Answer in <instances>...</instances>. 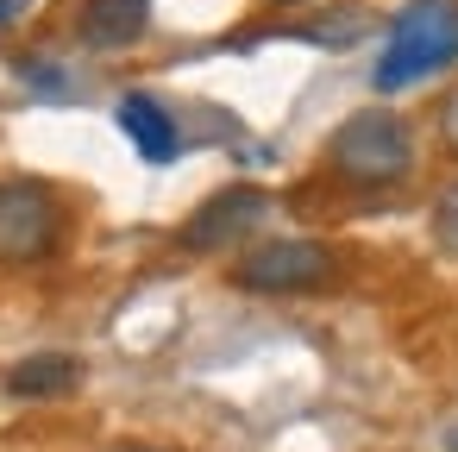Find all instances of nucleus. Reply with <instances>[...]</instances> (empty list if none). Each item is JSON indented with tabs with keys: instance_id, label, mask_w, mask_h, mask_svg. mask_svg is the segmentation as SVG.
Listing matches in <instances>:
<instances>
[{
	"instance_id": "f257e3e1",
	"label": "nucleus",
	"mask_w": 458,
	"mask_h": 452,
	"mask_svg": "<svg viewBox=\"0 0 458 452\" xmlns=\"http://www.w3.org/2000/svg\"><path fill=\"white\" fill-rule=\"evenodd\" d=\"M452 64H458V0H408L389 26V38H383V51H377L370 89L402 95L408 82L439 76Z\"/></svg>"
},
{
	"instance_id": "f03ea898",
	"label": "nucleus",
	"mask_w": 458,
	"mask_h": 452,
	"mask_svg": "<svg viewBox=\"0 0 458 452\" xmlns=\"http://www.w3.org/2000/svg\"><path fill=\"white\" fill-rule=\"evenodd\" d=\"M327 164L339 183H358V189H383V183H402L414 170V132L402 114L389 107H358L333 126L327 139Z\"/></svg>"
},
{
	"instance_id": "7ed1b4c3",
	"label": "nucleus",
	"mask_w": 458,
	"mask_h": 452,
	"mask_svg": "<svg viewBox=\"0 0 458 452\" xmlns=\"http://www.w3.org/2000/svg\"><path fill=\"white\" fill-rule=\"evenodd\" d=\"M233 283L251 295H308L339 283V252L320 239H264L233 264Z\"/></svg>"
},
{
	"instance_id": "20e7f679",
	"label": "nucleus",
	"mask_w": 458,
	"mask_h": 452,
	"mask_svg": "<svg viewBox=\"0 0 458 452\" xmlns=\"http://www.w3.org/2000/svg\"><path fill=\"white\" fill-rule=\"evenodd\" d=\"M64 239V201L38 176L0 183V264H38Z\"/></svg>"
},
{
	"instance_id": "39448f33",
	"label": "nucleus",
	"mask_w": 458,
	"mask_h": 452,
	"mask_svg": "<svg viewBox=\"0 0 458 452\" xmlns=\"http://www.w3.org/2000/svg\"><path fill=\"white\" fill-rule=\"evenodd\" d=\"M270 214V195L258 183H226L220 195H208L189 220H182V252H226L239 245L251 226H264Z\"/></svg>"
},
{
	"instance_id": "423d86ee",
	"label": "nucleus",
	"mask_w": 458,
	"mask_h": 452,
	"mask_svg": "<svg viewBox=\"0 0 458 452\" xmlns=\"http://www.w3.org/2000/svg\"><path fill=\"white\" fill-rule=\"evenodd\" d=\"M114 120H120V132L132 139V151H139L145 164H176V151H182V132H176V114H170L157 95H145V89L120 95Z\"/></svg>"
},
{
	"instance_id": "0eeeda50",
	"label": "nucleus",
	"mask_w": 458,
	"mask_h": 452,
	"mask_svg": "<svg viewBox=\"0 0 458 452\" xmlns=\"http://www.w3.org/2000/svg\"><path fill=\"white\" fill-rule=\"evenodd\" d=\"M151 26V0H82L76 13V38L89 51H126L139 45Z\"/></svg>"
},
{
	"instance_id": "6e6552de",
	"label": "nucleus",
	"mask_w": 458,
	"mask_h": 452,
	"mask_svg": "<svg viewBox=\"0 0 458 452\" xmlns=\"http://www.w3.org/2000/svg\"><path fill=\"white\" fill-rule=\"evenodd\" d=\"M0 383H7V396H20V402H51V396H70L82 383V358H70V352H32Z\"/></svg>"
},
{
	"instance_id": "1a4fd4ad",
	"label": "nucleus",
	"mask_w": 458,
	"mask_h": 452,
	"mask_svg": "<svg viewBox=\"0 0 458 452\" xmlns=\"http://www.w3.org/2000/svg\"><path fill=\"white\" fill-rule=\"evenodd\" d=\"M433 239H439L445 252H458V183L439 189V201H433Z\"/></svg>"
},
{
	"instance_id": "9d476101",
	"label": "nucleus",
	"mask_w": 458,
	"mask_h": 452,
	"mask_svg": "<svg viewBox=\"0 0 458 452\" xmlns=\"http://www.w3.org/2000/svg\"><path fill=\"white\" fill-rule=\"evenodd\" d=\"M20 76H26L38 95H70V82H64V70H57V64H20Z\"/></svg>"
},
{
	"instance_id": "9b49d317",
	"label": "nucleus",
	"mask_w": 458,
	"mask_h": 452,
	"mask_svg": "<svg viewBox=\"0 0 458 452\" xmlns=\"http://www.w3.org/2000/svg\"><path fill=\"white\" fill-rule=\"evenodd\" d=\"M439 139H445V151H458V89L439 101Z\"/></svg>"
},
{
	"instance_id": "f8f14e48",
	"label": "nucleus",
	"mask_w": 458,
	"mask_h": 452,
	"mask_svg": "<svg viewBox=\"0 0 458 452\" xmlns=\"http://www.w3.org/2000/svg\"><path fill=\"white\" fill-rule=\"evenodd\" d=\"M20 13H26V0H0V32H7V26H13Z\"/></svg>"
},
{
	"instance_id": "ddd939ff",
	"label": "nucleus",
	"mask_w": 458,
	"mask_h": 452,
	"mask_svg": "<svg viewBox=\"0 0 458 452\" xmlns=\"http://www.w3.org/2000/svg\"><path fill=\"white\" fill-rule=\"evenodd\" d=\"M445 452H458V421H452V427H445Z\"/></svg>"
},
{
	"instance_id": "4468645a",
	"label": "nucleus",
	"mask_w": 458,
	"mask_h": 452,
	"mask_svg": "<svg viewBox=\"0 0 458 452\" xmlns=\"http://www.w3.org/2000/svg\"><path fill=\"white\" fill-rule=\"evenodd\" d=\"M114 452H157V446H114Z\"/></svg>"
},
{
	"instance_id": "2eb2a0df",
	"label": "nucleus",
	"mask_w": 458,
	"mask_h": 452,
	"mask_svg": "<svg viewBox=\"0 0 458 452\" xmlns=\"http://www.w3.org/2000/svg\"><path fill=\"white\" fill-rule=\"evenodd\" d=\"M276 7H301V0H276Z\"/></svg>"
}]
</instances>
